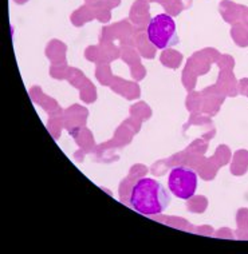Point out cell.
I'll return each mask as SVG.
<instances>
[{
    "instance_id": "6da1fadb",
    "label": "cell",
    "mask_w": 248,
    "mask_h": 254,
    "mask_svg": "<svg viewBox=\"0 0 248 254\" xmlns=\"http://www.w3.org/2000/svg\"><path fill=\"white\" fill-rule=\"evenodd\" d=\"M129 201L132 209L140 214L159 215L168 209L170 194L161 182L145 177L136 181Z\"/></svg>"
},
{
    "instance_id": "7a4b0ae2",
    "label": "cell",
    "mask_w": 248,
    "mask_h": 254,
    "mask_svg": "<svg viewBox=\"0 0 248 254\" xmlns=\"http://www.w3.org/2000/svg\"><path fill=\"white\" fill-rule=\"evenodd\" d=\"M148 39L156 49L166 50L180 42L177 26L169 13H159L149 20L147 28Z\"/></svg>"
},
{
    "instance_id": "3957f363",
    "label": "cell",
    "mask_w": 248,
    "mask_h": 254,
    "mask_svg": "<svg viewBox=\"0 0 248 254\" xmlns=\"http://www.w3.org/2000/svg\"><path fill=\"white\" fill-rule=\"evenodd\" d=\"M199 177L193 169L188 166H174L168 176L169 191L178 199L188 201L197 191Z\"/></svg>"
}]
</instances>
